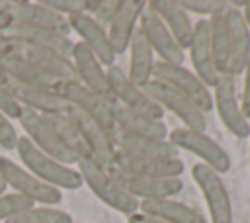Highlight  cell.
<instances>
[{"label":"cell","mask_w":250,"mask_h":223,"mask_svg":"<svg viewBox=\"0 0 250 223\" xmlns=\"http://www.w3.org/2000/svg\"><path fill=\"white\" fill-rule=\"evenodd\" d=\"M16 151H18L23 166L27 168V172H31L35 178H39L47 186H53L57 190H61V188L62 190H78L84 184L78 170H74L68 164H62V162L51 158L49 155L41 153L25 137L18 139Z\"/></svg>","instance_id":"1"},{"label":"cell","mask_w":250,"mask_h":223,"mask_svg":"<svg viewBox=\"0 0 250 223\" xmlns=\"http://www.w3.org/2000/svg\"><path fill=\"white\" fill-rule=\"evenodd\" d=\"M78 172L82 176V182L111 209H117L119 213H125L127 217L137 213L139 209V201L135 198H131L111 176V172L107 168H104L102 164H98L94 158L86 156L80 158L78 162Z\"/></svg>","instance_id":"2"},{"label":"cell","mask_w":250,"mask_h":223,"mask_svg":"<svg viewBox=\"0 0 250 223\" xmlns=\"http://www.w3.org/2000/svg\"><path fill=\"white\" fill-rule=\"evenodd\" d=\"M152 78L160 80L168 86H172L174 90H178L180 94H184L188 100H191L203 113L213 110V96H211V88L191 70H188L182 65H170V63H154V70H152Z\"/></svg>","instance_id":"3"},{"label":"cell","mask_w":250,"mask_h":223,"mask_svg":"<svg viewBox=\"0 0 250 223\" xmlns=\"http://www.w3.org/2000/svg\"><path fill=\"white\" fill-rule=\"evenodd\" d=\"M0 180L6 184V188L10 186L14 194H20L39 205H55L62 200L61 190L47 186L45 182L35 178L25 168L18 166L8 156H0Z\"/></svg>","instance_id":"4"},{"label":"cell","mask_w":250,"mask_h":223,"mask_svg":"<svg viewBox=\"0 0 250 223\" xmlns=\"http://www.w3.org/2000/svg\"><path fill=\"white\" fill-rule=\"evenodd\" d=\"M168 141L180 151H188L195 156H199L203 160L205 166H209L211 170H215L217 174H225L230 168V156L227 155V151L213 141L209 135H205V131H193V129H186V127H178L168 135Z\"/></svg>","instance_id":"5"},{"label":"cell","mask_w":250,"mask_h":223,"mask_svg":"<svg viewBox=\"0 0 250 223\" xmlns=\"http://www.w3.org/2000/svg\"><path fill=\"white\" fill-rule=\"evenodd\" d=\"M57 92L78 112L86 113L94 121H98L105 131L115 135V123H113V102L102 98L100 94L92 92L80 82H61Z\"/></svg>","instance_id":"6"},{"label":"cell","mask_w":250,"mask_h":223,"mask_svg":"<svg viewBox=\"0 0 250 223\" xmlns=\"http://www.w3.org/2000/svg\"><path fill=\"white\" fill-rule=\"evenodd\" d=\"M145 92L164 110L172 112L178 119H182L186 129H193V131H205L207 127V119L205 113L191 102L188 100L184 94H180L178 90H174L172 86L160 82V80H150L145 86Z\"/></svg>","instance_id":"7"},{"label":"cell","mask_w":250,"mask_h":223,"mask_svg":"<svg viewBox=\"0 0 250 223\" xmlns=\"http://www.w3.org/2000/svg\"><path fill=\"white\" fill-rule=\"evenodd\" d=\"M18 119H20L21 127H23V131H25L23 137L29 143H33L41 153H45L51 158H55V160H59L62 164H68V166L74 164V162H78V158L61 143V139L57 137V133L49 127V123L39 113L27 110V108H21Z\"/></svg>","instance_id":"8"},{"label":"cell","mask_w":250,"mask_h":223,"mask_svg":"<svg viewBox=\"0 0 250 223\" xmlns=\"http://www.w3.org/2000/svg\"><path fill=\"white\" fill-rule=\"evenodd\" d=\"M213 108H217V113L223 121V125L240 139L250 137V123L244 117L240 104L236 100V88H234V76L229 72L219 74V80L213 86Z\"/></svg>","instance_id":"9"},{"label":"cell","mask_w":250,"mask_h":223,"mask_svg":"<svg viewBox=\"0 0 250 223\" xmlns=\"http://www.w3.org/2000/svg\"><path fill=\"white\" fill-rule=\"evenodd\" d=\"M105 72H107V80H109V88H111L115 104L127 108L131 112L145 113L154 119H162L164 110L145 92V88H139L137 84H133L129 80V76L119 67L111 65Z\"/></svg>","instance_id":"10"},{"label":"cell","mask_w":250,"mask_h":223,"mask_svg":"<svg viewBox=\"0 0 250 223\" xmlns=\"http://www.w3.org/2000/svg\"><path fill=\"white\" fill-rule=\"evenodd\" d=\"M191 176L205 198L211 223H232V205L221 174L199 162L191 168Z\"/></svg>","instance_id":"11"},{"label":"cell","mask_w":250,"mask_h":223,"mask_svg":"<svg viewBox=\"0 0 250 223\" xmlns=\"http://www.w3.org/2000/svg\"><path fill=\"white\" fill-rule=\"evenodd\" d=\"M115 182L131 196V198H143V200H162L172 198L182 192L184 182L180 178H146V176H135L129 172H123L119 168H109Z\"/></svg>","instance_id":"12"},{"label":"cell","mask_w":250,"mask_h":223,"mask_svg":"<svg viewBox=\"0 0 250 223\" xmlns=\"http://www.w3.org/2000/svg\"><path fill=\"white\" fill-rule=\"evenodd\" d=\"M139 27L145 33L152 53L160 57V63H170V65H182L184 63V49L176 43V39L168 31V27L148 8V4L139 18Z\"/></svg>","instance_id":"13"},{"label":"cell","mask_w":250,"mask_h":223,"mask_svg":"<svg viewBox=\"0 0 250 223\" xmlns=\"http://www.w3.org/2000/svg\"><path fill=\"white\" fill-rule=\"evenodd\" d=\"M68 117L76 123L78 131L84 137V143L90 151V158H94L98 164H102L104 168H111L113 166V156H115V143H113V135L109 131H105L98 121H94L92 117H88L86 113L78 112V110H70Z\"/></svg>","instance_id":"14"},{"label":"cell","mask_w":250,"mask_h":223,"mask_svg":"<svg viewBox=\"0 0 250 223\" xmlns=\"http://www.w3.org/2000/svg\"><path fill=\"white\" fill-rule=\"evenodd\" d=\"M12 55L27 61L29 65L41 68L43 72H47V74H51L62 82H78L72 61L66 57H61L59 53H55L51 49H43V47H35V45L23 43V41H16Z\"/></svg>","instance_id":"15"},{"label":"cell","mask_w":250,"mask_h":223,"mask_svg":"<svg viewBox=\"0 0 250 223\" xmlns=\"http://www.w3.org/2000/svg\"><path fill=\"white\" fill-rule=\"evenodd\" d=\"M70 61L74 65V70H76V76H78V82L80 84H84L92 92H96L102 98H105V100H109V102L115 104L113 94H111V88H109L107 72L104 70V65L94 57V53L84 43H80V41L74 43Z\"/></svg>","instance_id":"16"},{"label":"cell","mask_w":250,"mask_h":223,"mask_svg":"<svg viewBox=\"0 0 250 223\" xmlns=\"http://www.w3.org/2000/svg\"><path fill=\"white\" fill-rule=\"evenodd\" d=\"M8 14L12 18V23L16 25H31V27H45V29H55L62 35L70 33L68 20L49 8H45L39 2L31 0H12Z\"/></svg>","instance_id":"17"},{"label":"cell","mask_w":250,"mask_h":223,"mask_svg":"<svg viewBox=\"0 0 250 223\" xmlns=\"http://www.w3.org/2000/svg\"><path fill=\"white\" fill-rule=\"evenodd\" d=\"M111 168L146 178H180L184 172V162L180 158H143L115 151Z\"/></svg>","instance_id":"18"},{"label":"cell","mask_w":250,"mask_h":223,"mask_svg":"<svg viewBox=\"0 0 250 223\" xmlns=\"http://www.w3.org/2000/svg\"><path fill=\"white\" fill-rule=\"evenodd\" d=\"M145 8H146V2L143 0H119V8L105 29L115 57L129 49L131 37L139 27V18Z\"/></svg>","instance_id":"19"},{"label":"cell","mask_w":250,"mask_h":223,"mask_svg":"<svg viewBox=\"0 0 250 223\" xmlns=\"http://www.w3.org/2000/svg\"><path fill=\"white\" fill-rule=\"evenodd\" d=\"M227 31H229V74L238 76L244 72L250 59V27L246 25L240 10L229 8L225 12Z\"/></svg>","instance_id":"20"},{"label":"cell","mask_w":250,"mask_h":223,"mask_svg":"<svg viewBox=\"0 0 250 223\" xmlns=\"http://www.w3.org/2000/svg\"><path fill=\"white\" fill-rule=\"evenodd\" d=\"M191 65L195 68V74L209 86L213 88L215 82L219 80V70L213 61V51H211V35H209V20H199L193 23V33L191 41L188 45Z\"/></svg>","instance_id":"21"},{"label":"cell","mask_w":250,"mask_h":223,"mask_svg":"<svg viewBox=\"0 0 250 223\" xmlns=\"http://www.w3.org/2000/svg\"><path fill=\"white\" fill-rule=\"evenodd\" d=\"M66 20H68L70 29L76 31L78 37L82 39L80 43H84L102 65L111 67L113 65V59H115V53L111 49V43H109V37H107L105 27H102L88 14H74L70 18H66Z\"/></svg>","instance_id":"22"},{"label":"cell","mask_w":250,"mask_h":223,"mask_svg":"<svg viewBox=\"0 0 250 223\" xmlns=\"http://www.w3.org/2000/svg\"><path fill=\"white\" fill-rule=\"evenodd\" d=\"M6 37L14 39V41H23L35 47H43V49H51L55 53H59L61 57L70 59L72 55V47L74 41H70L68 35H62L55 29H45V27H31V25H12L6 33Z\"/></svg>","instance_id":"23"},{"label":"cell","mask_w":250,"mask_h":223,"mask_svg":"<svg viewBox=\"0 0 250 223\" xmlns=\"http://www.w3.org/2000/svg\"><path fill=\"white\" fill-rule=\"evenodd\" d=\"M113 123H115V131L119 133L145 137V139H166L168 137V129L162 119H154L145 113L131 112L119 104L113 106Z\"/></svg>","instance_id":"24"},{"label":"cell","mask_w":250,"mask_h":223,"mask_svg":"<svg viewBox=\"0 0 250 223\" xmlns=\"http://www.w3.org/2000/svg\"><path fill=\"white\" fill-rule=\"evenodd\" d=\"M14 98L20 102L21 108H27L39 115H55V113H68L72 106L57 92L49 88H31L18 84L14 88Z\"/></svg>","instance_id":"25"},{"label":"cell","mask_w":250,"mask_h":223,"mask_svg":"<svg viewBox=\"0 0 250 223\" xmlns=\"http://www.w3.org/2000/svg\"><path fill=\"white\" fill-rule=\"evenodd\" d=\"M148 8L162 20V23L168 27L172 37L182 49H188L193 33V23L189 20V14L180 6V2L174 0H150L146 2Z\"/></svg>","instance_id":"26"},{"label":"cell","mask_w":250,"mask_h":223,"mask_svg":"<svg viewBox=\"0 0 250 223\" xmlns=\"http://www.w3.org/2000/svg\"><path fill=\"white\" fill-rule=\"evenodd\" d=\"M115 149L133 156H143V158H178V149L166 141V139H145V137H135L127 133L115 131L113 135Z\"/></svg>","instance_id":"27"},{"label":"cell","mask_w":250,"mask_h":223,"mask_svg":"<svg viewBox=\"0 0 250 223\" xmlns=\"http://www.w3.org/2000/svg\"><path fill=\"white\" fill-rule=\"evenodd\" d=\"M141 213L162 219L166 223H209L199 211L193 207L176 201L172 198H162V200H143L139 203Z\"/></svg>","instance_id":"28"},{"label":"cell","mask_w":250,"mask_h":223,"mask_svg":"<svg viewBox=\"0 0 250 223\" xmlns=\"http://www.w3.org/2000/svg\"><path fill=\"white\" fill-rule=\"evenodd\" d=\"M129 80L133 84H137L139 88H145L150 80H152V70H154V53L145 37V33L141 31V27L135 29L131 43H129Z\"/></svg>","instance_id":"29"},{"label":"cell","mask_w":250,"mask_h":223,"mask_svg":"<svg viewBox=\"0 0 250 223\" xmlns=\"http://www.w3.org/2000/svg\"><path fill=\"white\" fill-rule=\"evenodd\" d=\"M0 65L2 68L8 72V76L16 82V84H21V86H31V88H49V90H57L59 84L62 80L43 72L41 68L29 65L27 61L16 57V55H6V57H0Z\"/></svg>","instance_id":"30"},{"label":"cell","mask_w":250,"mask_h":223,"mask_svg":"<svg viewBox=\"0 0 250 223\" xmlns=\"http://www.w3.org/2000/svg\"><path fill=\"white\" fill-rule=\"evenodd\" d=\"M49 127L57 133V137L61 139V143L80 160V158H86L90 156V151L84 143V137L82 133L78 131L76 123L68 117V113H55V115H41Z\"/></svg>","instance_id":"31"},{"label":"cell","mask_w":250,"mask_h":223,"mask_svg":"<svg viewBox=\"0 0 250 223\" xmlns=\"http://www.w3.org/2000/svg\"><path fill=\"white\" fill-rule=\"evenodd\" d=\"M209 35H211V51L217 70L223 74L229 70V31L225 14L213 16L209 20Z\"/></svg>","instance_id":"32"},{"label":"cell","mask_w":250,"mask_h":223,"mask_svg":"<svg viewBox=\"0 0 250 223\" xmlns=\"http://www.w3.org/2000/svg\"><path fill=\"white\" fill-rule=\"evenodd\" d=\"M4 223H72V217L55 205H33Z\"/></svg>","instance_id":"33"},{"label":"cell","mask_w":250,"mask_h":223,"mask_svg":"<svg viewBox=\"0 0 250 223\" xmlns=\"http://www.w3.org/2000/svg\"><path fill=\"white\" fill-rule=\"evenodd\" d=\"M35 203L20 194H2L0 196V221H8L20 213H23L25 209L33 207Z\"/></svg>","instance_id":"34"},{"label":"cell","mask_w":250,"mask_h":223,"mask_svg":"<svg viewBox=\"0 0 250 223\" xmlns=\"http://www.w3.org/2000/svg\"><path fill=\"white\" fill-rule=\"evenodd\" d=\"M180 6L186 12H195L201 16H219L225 14L230 8V2L227 0H180Z\"/></svg>","instance_id":"35"},{"label":"cell","mask_w":250,"mask_h":223,"mask_svg":"<svg viewBox=\"0 0 250 223\" xmlns=\"http://www.w3.org/2000/svg\"><path fill=\"white\" fill-rule=\"evenodd\" d=\"M39 4L66 18L74 14H86V0H39Z\"/></svg>","instance_id":"36"},{"label":"cell","mask_w":250,"mask_h":223,"mask_svg":"<svg viewBox=\"0 0 250 223\" xmlns=\"http://www.w3.org/2000/svg\"><path fill=\"white\" fill-rule=\"evenodd\" d=\"M117 8H119V0H100L96 12L92 14V18H94L102 27H105V25H109V22L113 20Z\"/></svg>","instance_id":"37"},{"label":"cell","mask_w":250,"mask_h":223,"mask_svg":"<svg viewBox=\"0 0 250 223\" xmlns=\"http://www.w3.org/2000/svg\"><path fill=\"white\" fill-rule=\"evenodd\" d=\"M0 112L8 117V119H18L20 117V112H21V106L20 102L14 98V94L6 88L0 86Z\"/></svg>","instance_id":"38"},{"label":"cell","mask_w":250,"mask_h":223,"mask_svg":"<svg viewBox=\"0 0 250 223\" xmlns=\"http://www.w3.org/2000/svg\"><path fill=\"white\" fill-rule=\"evenodd\" d=\"M18 133L12 125V121L0 112V147L10 151V149H16V143H18Z\"/></svg>","instance_id":"39"},{"label":"cell","mask_w":250,"mask_h":223,"mask_svg":"<svg viewBox=\"0 0 250 223\" xmlns=\"http://www.w3.org/2000/svg\"><path fill=\"white\" fill-rule=\"evenodd\" d=\"M240 110H242L244 117L250 119V59H248L246 68H244V86H242V104H240Z\"/></svg>","instance_id":"40"},{"label":"cell","mask_w":250,"mask_h":223,"mask_svg":"<svg viewBox=\"0 0 250 223\" xmlns=\"http://www.w3.org/2000/svg\"><path fill=\"white\" fill-rule=\"evenodd\" d=\"M127 223H166L162 219H156V217H150V215H145V213H133L127 217Z\"/></svg>","instance_id":"41"},{"label":"cell","mask_w":250,"mask_h":223,"mask_svg":"<svg viewBox=\"0 0 250 223\" xmlns=\"http://www.w3.org/2000/svg\"><path fill=\"white\" fill-rule=\"evenodd\" d=\"M14 45L16 41L6 37L4 33H0V57H6V55H12L14 53Z\"/></svg>","instance_id":"42"},{"label":"cell","mask_w":250,"mask_h":223,"mask_svg":"<svg viewBox=\"0 0 250 223\" xmlns=\"http://www.w3.org/2000/svg\"><path fill=\"white\" fill-rule=\"evenodd\" d=\"M0 86H2V88H6V90H10V92H14V88L18 86V84L8 76V72L2 68V65H0Z\"/></svg>","instance_id":"43"},{"label":"cell","mask_w":250,"mask_h":223,"mask_svg":"<svg viewBox=\"0 0 250 223\" xmlns=\"http://www.w3.org/2000/svg\"><path fill=\"white\" fill-rule=\"evenodd\" d=\"M12 18L8 14V10H0V33H6L12 27Z\"/></svg>","instance_id":"44"},{"label":"cell","mask_w":250,"mask_h":223,"mask_svg":"<svg viewBox=\"0 0 250 223\" xmlns=\"http://www.w3.org/2000/svg\"><path fill=\"white\" fill-rule=\"evenodd\" d=\"M240 14H242L246 25L250 27V0H244V6H242V10H240Z\"/></svg>","instance_id":"45"},{"label":"cell","mask_w":250,"mask_h":223,"mask_svg":"<svg viewBox=\"0 0 250 223\" xmlns=\"http://www.w3.org/2000/svg\"><path fill=\"white\" fill-rule=\"evenodd\" d=\"M4 190H6V184H4V182H2V180H0V196H2V194H4Z\"/></svg>","instance_id":"46"}]
</instances>
